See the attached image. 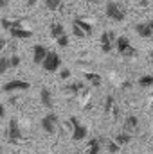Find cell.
Instances as JSON below:
<instances>
[{
  "mask_svg": "<svg viewBox=\"0 0 153 154\" xmlns=\"http://www.w3.org/2000/svg\"><path fill=\"white\" fill-rule=\"evenodd\" d=\"M106 16H108L110 20H114V22H122L124 16H126V11H124V7H122L119 2L110 0V2L106 4Z\"/></svg>",
  "mask_w": 153,
  "mask_h": 154,
  "instance_id": "1",
  "label": "cell"
},
{
  "mask_svg": "<svg viewBox=\"0 0 153 154\" xmlns=\"http://www.w3.org/2000/svg\"><path fill=\"white\" fill-rule=\"evenodd\" d=\"M60 66H61V57H60V54H56V52H49V56L45 57V61H43V65H41V68H43L47 74L58 72Z\"/></svg>",
  "mask_w": 153,
  "mask_h": 154,
  "instance_id": "2",
  "label": "cell"
},
{
  "mask_svg": "<svg viewBox=\"0 0 153 154\" xmlns=\"http://www.w3.org/2000/svg\"><path fill=\"white\" fill-rule=\"evenodd\" d=\"M115 48H117V52H119L121 56H124V57H133V56L137 54L135 48L132 47L130 39L126 38V36H119V38L115 39Z\"/></svg>",
  "mask_w": 153,
  "mask_h": 154,
  "instance_id": "3",
  "label": "cell"
},
{
  "mask_svg": "<svg viewBox=\"0 0 153 154\" xmlns=\"http://www.w3.org/2000/svg\"><path fill=\"white\" fill-rule=\"evenodd\" d=\"M22 138H24V134H22V129H20L18 120L16 118H11L9 120V125H7V140L11 143H20Z\"/></svg>",
  "mask_w": 153,
  "mask_h": 154,
  "instance_id": "4",
  "label": "cell"
},
{
  "mask_svg": "<svg viewBox=\"0 0 153 154\" xmlns=\"http://www.w3.org/2000/svg\"><path fill=\"white\" fill-rule=\"evenodd\" d=\"M70 124H72V140H74V142H81V140H85L86 134H88L86 125H83L76 116H70Z\"/></svg>",
  "mask_w": 153,
  "mask_h": 154,
  "instance_id": "5",
  "label": "cell"
},
{
  "mask_svg": "<svg viewBox=\"0 0 153 154\" xmlns=\"http://www.w3.org/2000/svg\"><path fill=\"white\" fill-rule=\"evenodd\" d=\"M58 115L56 113H47V115L41 118V129L49 134H54L58 131Z\"/></svg>",
  "mask_w": 153,
  "mask_h": 154,
  "instance_id": "6",
  "label": "cell"
},
{
  "mask_svg": "<svg viewBox=\"0 0 153 154\" xmlns=\"http://www.w3.org/2000/svg\"><path fill=\"white\" fill-rule=\"evenodd\" d=\"M29 88H31V84H29L27 81L13 79V81L5 82V84L2 86V91H5V93H11V91H25V90H29Z\"/></svg>",
  "mask_w": 153,
  "mask_h": 154,
  "instance_id": "7",
  "label": "cell"
},
{
  "mask_svg": "<svg viewBox=\"0 0 153 154\" xmlns=\"http://www.w3.org/2000/svg\"><path fill=\"white\" fill-rule=\"evenodd\" d=\"M115 34L112 31H106V32H103L101 34V50L105 52V54H108V52H112V48L115 47Z\"/></svg>",
  "mask_w": 153,
  "mask_h": 154,
  "instance_id": "8",
  "label": "cell"
},
{
  "mask_svg": "<svg viewBox=\"0 0 153 154\" xmlns=\"http://www.w3.org/2000/svg\"><path fill=\"white\" fill-rule=\"evenodd\" d=\"M135 32L141 36V38H151L153 36V22H141L135 25Z\"/></svg>",
  "mask_w": 153,
  "mask_h": 154,
  "instance_id": "9",
  "label": "cell"
},
{
  "mask_svg": "<svg viewBox=\"0 0 153 154\" xmlns=\"http://www.w3.org/2000/svg\"><path fill=\"white\" fill-rule=\"evenodd\" d=\"M47 56H49V50L43 45H34V48H33V63L34 65H43Z\"/></svg>",
  "mask_w": 153,
  "mask_h": 154,
  "instance_id": "10",
  "label": "cell"
},
{
  "mask_svg": "<svg viewBox=\"0 0 153 154\" xmlns=\"http://www.w3.org/2000/svg\"><path fill=\"white\" fill-rule=\"evenodd\" d=\"M40 100H41V104H43L47 109H52V106H54V99H52L50 90L41 88V91H40Z\"/></svg>",
  "mask_w": 153,
  "mask_h": 154,
  "instance_id": "11",
  "label": "cell"
},
{
  "mask_svg": "<svg viewBox=\"0 0 153 154\" xmlns=\"http://www.w3.org/2000/svg\"><path fill=\"white\" fill-rule=\"evenodd\" d=\"M9 36L15 39H27L33 36V32L29 31V29H25V27H18V29H11L9 31Z\"/></svg>",
  "mask_w": 153,
  "mask_h": 154,
  "instance_id": "12",
  "label": "cell"
},
{
  "mask_svg": "<svg viewBox=\"0 0 153 154\" xmlns=\"http://www.w3.org/2000/svg\"><path fill=\"white\" fill-rule=\"evenodd\" d=\"M2 27L11 31V29H18V27H24V20H9V18H2L0 20Z\"/></svg>",
  "mask_w": 153,
  "mask_h": 154,
  "instance_id": "13",
  "label": "cell"
},
{
  "mask_svg": "<svg viewBox=\"0 0 153 154\" xmlns=\"http://www.w3.org/2000/svg\"><path fill=\"white\" fill-rule=\"evenodd\" d=\"M137 125H139V118H137V116H135V115L126 116V120H124V131H126V133L135 131V129H137Z\"/></svg>",
  "mask_w": 153,
  "mask_h": 154,
  "instance_id": "14",
  "label": "cell"
},
{
  "mask_svg": "<svg viewBox=\"0 0 153 154\" xmlns=\"http://www.w3.org/2000/svg\"><path fill=\"white\" fill-rule=\"evenodd\" d=\"M85 79L88 81V84H92V86H101V82H103V77L99 75V74H94V72H86L85 74Z\"/></svg>",
  "mask_w": 153,
  "mask_h": 154,
  "instance_id": "15",
  "label": "cell"
},
{
  "mask_svg": "<svg viewBox=\"0 0 153 154\" xmlns=\"http://www.w3.org/2000/svg\"><path fill=\"white\" fill-rule=\"evenodd\" d=\"M72 23H76L77 27H81V31L86 34V36H90L92 34V31H94V27H92V23H88V22H85V20H81V18H76Z\"/></svg>",
  "mask_w": 153,
  "mask_h": 154,
  "instance_id": "16",
  "label": "cell"
},
{
  "mask_svg": "<svg viewBox=\"0 0 153 154\" xmlns=\"http://www.w3.org/2000/svg\"><path fill=\"white\" fill-rule=\"evenodd\" d=\"M50 36L54 39L65 36V27H63L61 23H52V25H50Z\"/></svg>",
  "mask_w": 153,
  "mask_h": 154,
  "instance_id": "17",
  "label": "cell"
},
{
  "mask_svg": "<svg viewBox=\"0 0 153 154\" xmlns=\"http://www.w3.org/2000/svg\"><path fill=\"white\" fill-rule=\"evenodd\" d=\"M88 154H99L101 152V140L99 138H92L88 142Z\"/></svg>",
  "mask_w": 153,
  "mask_h": 154,
  "instance_id": "18",
  "label": "cell"
},
{
  "mask_svg": "<svg viewBox=\"0 0 153 154\" xmlns=\"http://www.w3.org/2000/svg\"><path fill=\"white\" fill-rule=\"evenodd\" d=\"M114 140L117 142V143H119V145H121V147H122V145H126V143H130V142H132V134L124 131V133H121V134H117V136H115Z\"/></svg>",
  "mask_w": 153,
  "mask_h": 154,
  "instance_id": "19",
  "label": "cell"
},
{
  "mask_svg": "<svg viewBox=\"0 0 153 154\" xmlns=\"http://www.w3.org/2000/svg\"><path fill=\"white\" fill-rule=\"evenodd\" d=\"M61 4H63V0H45V7L49 11H58L61 7Z\"/></svg>",
  "mask_w": 153,
  "mask_h": 154,
  "instance_id": "20",
  "label": "cell"
},
{
  "mask_svg": "<svg viewBox=\"0 0 153 154\" xmlns=\"http://www.w3.org/2000/svg\"><path fill=\"white\" fill-rule=\"evenodd\" d=\"M139 86L141 88H150V86H153V75H142L139 79Z\"/></svg>",
  "mask_w": 153,
  "mask_h": 154,
  "instance_id": "21",
  "label": "cell"
},
{
  "mask_svg": "<svg viewBox=\"0 0 153 154\" xmlns=\"http://www.w3.org/2000/svg\"><path fill=\"white\" fill-rule=\"evenodd\" d=\"M106 149H108V152H112V154H115L119 149H121V145L115 142V140H108L106 142Z\"/></svg>",
  "mask_w": 153,
  "mask_h": 154,
  "instance_id": "22",
  "label": "cell"
},
{
  "mask_svg": "<svg viewBox=\"0 0 153 154\" xmlns=\"http://www.w3.org/2000/svg\"><path fill=\"white\" fill-rule=\"evenodd\" d=\"M65 90L70 91V93H79V91L83 90V84H81V82H72V84H69Z\"/></svg>",
  "mask_w": 153,
  "mask_h": 154,
  "instance_id": "23",
  "label": "cell"
},
{
  "mask_svg": "<svg viewBox=\"0 0 153 154\" xmlns=\"http://www.w3.org/2000/svg\"><path fill=\"white\" fill-rule=\"evenodd\" d=\"M9 70V57H0V75Z\"/></svg>",
  "mask_w": 153,
  "mask_h": 154,
  "instance_id": "24",
  "label": "cell"
},
{
  "mask_svg": "<svg viewBox=\"0 0 153 154\" xmlns=\"http://www.w3.org/2000/svg\"><path fill=\"white\" fill-rule=\"evenodd\" d=\"M110 109H114L115 113H117V108H114V97H112V95H108V97H106V102H105V111L108 113Z\"/></svg>",
  "mask_w": 153,
  "mask_h": 154,
  "instance_id": "25",
  "label": "cell"
},
{
  "mask_svg": "<svg viewBox=\"0 0 153 154\" xmlns=\"http://www.w3.org/2000/svg\"><path fill=\"white\" fill-rule=\"evenodd\" d=\"M72 32H74V36H76V38H85V36H86V34L81 31V27H77L76 23H72Z\"/></svg>",
  "mask_w": 153,
  "mask_h": 154,
  "instance_id": "26",
  "label": "cell"
},
{
  "mask_svg": "<svg viewBox=\"0 0 153 154\" xmlns=\"http://www.w3.org/2000/svg\"><path fill=\"white\" fill-rule=\"evenodd\" d=\"M20 65V57L18 56H11L9 57V68H16Z\"/></svg>",
  "mask_w": 153,
  "mask_h": 154,
  "instance_id": "27",
  "label": "cell"
},
{
  "mask_svg": "<svg viewBox=\"0 0 153 154\" xmlns=\"http://www.w3.org/2000/svg\"><path fill=\"white\" fill-rule=\"evenodd\" d=\"M56 43L60 45V47H69V36L65 34V36H61V38L56 39Z\"/></svg>",
  "mask_w": 153,
  "mask_h": 154,
  "instance_id": "28",
  "label": "cell"
},
{
  "mask_svg": "<svg viewBox=\"0 0 153 154\" xmlns=\"http://www.w3.org/2000/svg\"><path fill=\"white\" fill-rule=\"evenodd\" d=\"M60 77H61V79H69V77H70V70H67V68H65V70H61Z\"/></svg>",
  "mask_w": 153,
  "mask_h": 154,
  "instance_id": "29",
  "label": "cell"
},
{
  "mask_svg": "<svg viewBox=\"0 0 153 154\" xmlns=\"http://www.w3.org/2000/svg\"><path fill=\"white\" fill-rule=\"evenodd\" d=\"M5 45H7V41H5V38H2V36H0V52H2L4 48H5Z\"/></svg>",
  "mask_w": 153,
  "mask_h": 154,
  "instance_id": "30",
  "label": "cell"
},
{
  "mask_svg": "<svg viewBox=\"0 0 153 154\" xmlns=\"http://www.w3.org/2000/svg\"><path fill=\"white\" fill-rule=\"evenodd\" d=\"M4 116H5V108H4V106L0 104V120H2Z\"/></svg>",
  "mask_w": 153,
  "mask_h": 154,
  "instance_id": "31",
  "label": "cell"
},
{
  "mask_svg": "<svg viewBox=\"0 0 153 154\" xmlns=\"http://www.w3.org/2000/svg\"><path fill=\"white\" fill-rule=\"evenodd\" d=\"M36 4V0H27V7H33Z\"/></svg>",
  "mask_w": 153,
  "mask_h": 154,
  "instance_id": "32",
  "label": "cell"
},
{
  "mask_svg": "<svg viewBox=\"0 0 153 154\" xmlns=\"http://www.w3.org/2000/svg\"><path fill=\"white\" fill-rule=\"evenodd\" d=\"M7 5V0H0V9H4Z\"/></svg>",
  "mask_w": 153,
  "mask_h": 154,
  "instance_id": "33",
  "label": "cell"
},
{
  "mask_svg": "<svg viewBox=\"0 0 153 154\" xmlns=\"http://www.w3.org/2000/svg\"><path fill=\"white\" fill-rule=\"evenodd\" d=\"M86 2H90V4H99L101 0H86Z\"/></svg>",
  "mask_w": 153,
  "mask_h": 154,
  "instance_id": "34",
  "label": "cell"
}]
</instances>
